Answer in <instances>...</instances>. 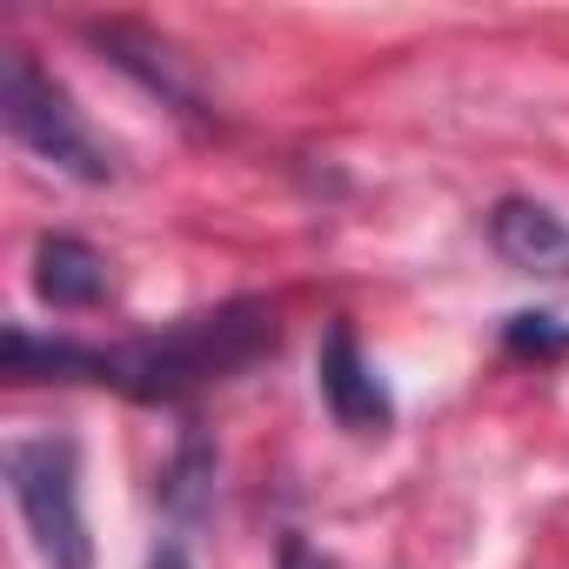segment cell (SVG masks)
I'll list each match as a JSON object with an SVG mask.
<instances>
[{
  "mask_svg": "<svg viewBox=\"0 0 569 569\" xmlns=\"http://www.w3.org/2000/svg\"><path fill=\"white\" fill-rule=\"evenodd\" d=\"M489 248L522 274H569V221L529 194L489 208Z\"/></svg>",
  "mask_w": 569,
  "mask_h": 569,
  "instance_id": "obj_5",
  "label": "cell"
},
{
  "mask_svg": "<svg viewBox=\"0 0 569 569\" xmlns=\"http://www.w3.org/2000/svg\"><path fill=\"white\" fill-rule=\"evenodd\" d=\"M0 121H8V134H14L34 161L74 174V181H88V188H101V181L114 174L108 148H101L94 128L81 121V108L68 101V88H61L28 48H8V74H0Z\"/></svg>",
  "mask_w": 569,
  "mask_h": 569,
  "instance_id": "obj_3",
  "label": "cell"
},
{
  "mask_svg": "<svg viewBox=\"0 0 569 569\" xmlns=\"http://www.w3.org/2000/svg\"><path fill=\"white\" fill-rule=\"evenodd\" d=\"M502 342L516 356H562L569 349V329H556V316H509L502 322Z\"/></svg>",
  "mask_w": 569,
  "mask_h": 569,
  "instance_id": "obj_7",
  "label": "cell"
},
{
  "mask_svg": "<svg viewBox=\"0 0 569 569\" xmlns=\"http://www.w3.org/2000/svg\"><path fill=\"white\" fill-rule=\"evenodd\" d=\"M34 296L61 316L74 309H101L108 296V261L101 248H88L81 234H41L34 241Z\"/></svg>",
  "mask_w": 569,
  "mask_h": 569,
  "instance_id": "obj_6",
  "label": "cell"
},
{
  "mask_svg": "<svg viewBox=\"0 0 569 569\" xmlns=\"http://www.w3.org/2000/svg\"><path fill=\"white\" fill-rule=\"evenodd\" d=\"M268 349H274V309L268 302H221V309L181 316L174 329L121 342V349L81 342V382H108L134 402H181L208 382H228L234 369H248Z\"/></svg>",
  "mask_w": 569,
  "mask_h": 569,
  "instance_id": "obj_1",
  "label": "cell"
},
{
  "mask_svg": "<svg viewBox=\"0 0 569 569\" xmlns=\"http://www.w3.org/2000/svg\"><path fill=\"white\" fill-rule=\"evenodd\" d=\"M8 489L14 509L41 549L48 569H94V536L81 516V449L74 436H21L8 449Z\"/></svg>",
  "mask_w": 569,
  "mask_h": 569,
  "instance_id": "obj_2",
  "label": "cell"
},
{
  "mask_svg": "<svg viewBox=\"0 0 569 569\" xmlns=\"http://www.w3.org/2000/svg\"><path fill=\"white\" fill-rule=\"evenodd\" d=\"M274 569H336V562H329L322 549H309L302 536H281V562H274Z\"/></svg>",
  "mask_w": 569,
  "mask_h": 569,
  "instance_id": "obj_8",
  "label": "cell"
},
{
  "mask_svg": "<svg viewBox=\"0 0 569 569\" xmlns=\"http://www.w3.org/2000/svg\"><path fill=\"white\" fill-rule=\"evenodd\" d=\"M316 389H322L329 416H336L349 436H389L396 402H389V389H382V376H376V362L362 356V342H356L349 322H329V336H322V349H316Z\"/></svg>",
  "mask_w": 569,
  "mask_h": 569,
  "instance_id": "obj_4",
  "label": "cell"
},
{
  "mask_svg": "<svg viewBox=\"0 0 569 569\" xmlns=\"http://www.w3.org/2000/svg\"><path fill=\"white\" fill-rule=\"evenodd\" d=\"M148 569H188V549H181V542H161V549L148 556Z\"/></svg>",
  "mask_w": 569,
  "mask_h": 569,
  "instance_id": "obj_9",
  "label": "cell"
}]
</instances>
